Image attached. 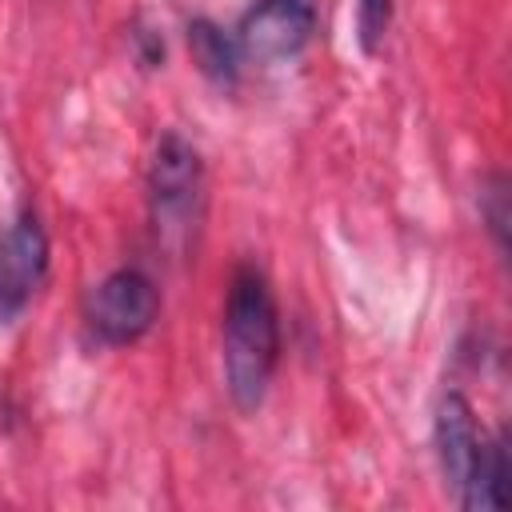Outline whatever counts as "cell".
Listing matches in <instances>:
<instances>
[{"label":"cell","mask_w":512,"mask_h":512,"mask_svg":"<svg viewBox=\"0 0 512 512\" xmlns=\"http://www.w3.org/2000/svg\"><path fill=\"white\" fill-rule=\"evenodd\" d=\"M280 360V312L268 276L256 264H240L224 300V384L236 408L252 412Z\"/></svg>","instance_id":"cell-1"},{"label":"cell","mask_w":512,"mask_h":512,"mask_svg":"<svg viewBox=\"0 0 512 512\" xmlns=\"http://www.w3.org/2000/svg\"><path fill=\"white\" fill-rule=\"evenodd\" d=\"M480 212L496 236V248L504 252V236H508V180H504V172H492L480 184Z\"/></svg>","instance_id":"cell-9"},{"label":"cell","mask_w":512,"mask_h":512,"mask_svg":"<svg viewBox=\"0 0 512 512\" xmlns=\"http://www.w3.org/2000/svg\"><path fill=\"white\" fill-rule=\"evenodd\" d=\"M508 476H512L508 440L504 436L484 440L476 472H472V480H468V488L460 496V508H468V512H500V508H508Z\"/></svg>","instance_id":"cell-7"},{"label":"cell","mask_w":512,"mask_h":512,"mask_svg":"<svg viewBox=\"0 0 512 512\" xmlns=\"http://www.w3.org/2000/svg\"><path fill=\"white\" fill-rule=\"evenodd\" d=\"M48 232L32 208L0 228V316H16L28 308L36 288L48 276Z\"/></svg>","instance_id":"cell-5"},{"label":"cell","mask_w":512,"mask_h":512,"mask_svg":"<svg viewBox=\"0 0 512 512\" xmlns=\"http://www.w3.org/2000/svg\"><path fill=\"white\" fill-rule=\"evenodd\" d=\"M392 24V0H360L356 4V28H360V48L376 52L380 40L388 36Z\"/></svg>","instance_id":"cell-10"},{"label":"cell","mask_w":512,"mask_h":512,"mask_svg":"<svg viewBox=\"0 0 512 512\" xmlns=\"http://www.w3.org/2000/svg\"><path fill=\"white\" fill-rule=\"evenodd\" d=\"M316 32V0H256L236 24L244 60L272 64L296 56Z\"/></svg>","instance_id":"cell-4"},{"label":"cell","mask_w":512,"mask_h":512,"mask_svg":"<svg viewBox=\"0 0 512 512\" xmlns=\"http://www.w3.org/2000/svg\"><path fill=\"white\" fill-rule=\"evenodd\" d=\"M148 196H152V220L164 244L184 240L196 228L200 196H204V164H200V152L180 132H164L156 140V152L148 164Z\"/></svg>","instance_id":"cell-2"},{"label":"cell","mask_w":512,"mask_h":512,"mask_svg":"<svg viewBox=\"0 0 512 512\" xmlns=\"http://www.w3.org/2000/svg\"><path fill=\"white\" fill-rule=\"evenodd\" d=\"M188 52H192V64L216 84H232L240 76V60L244 56L236 48V36H228L212 20H192L188 24Z\"/></svg>","instance_id":"cell-8"},{"label":"cell","mask_w":512,"mask_h":512,"mask_svg":"<svg viewBox=\"0 0 512 512\" xmlns=\"http://www.w3.org/2000/svg\"><path fill=\"white\" fill-rule=\"evenodd\" d=\"M160 316V288L144 268L108 272L88 296V324L104 344H132L152 332Z\"/></svg>","instance_id":"cell-3"},{"label":"cell","mask_w":512,"mask_h":512,"mask_svg":"<svg viewBox=\"0 0 512 512\" xmlns=\"http://www.w3.org/2000/svg\"><path fill=\"white\" fill-rule=\"evenodd\" d=\"M432 436H436V456H440V472H444V484L456 492V504L476 472V460H480V448H484V432L476 424V408L464 392H444L440 404H436V420H432Z\"/></svg>","instance_id":"cell-6"}]
</instances>
